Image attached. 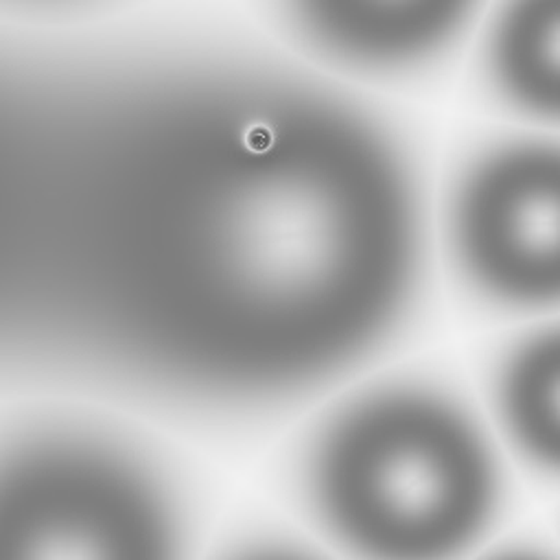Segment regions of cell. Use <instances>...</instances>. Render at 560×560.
Masks as SVG:
<instances>
[{"instance_id":"cell-1","label":"cell","mask_w":560,"mask_h":560,"mask_svg":"<svg viewBox=\"0 0 560 560\" xmlns=\"http://www.w3.org/2000/svg\"><path fill=\"white\" fill-rule=\"evenodd\" d=\"M206 230L217 284L256 308L313 306L339 291L357 265V212L311 168L236 182L217 199Z\"/></svg>"},{"instance_id":"cell-2","label":"cell","mask_w":560,"mask_h":560,"mask_svg":"<svg viewBox=\"0 0 560 560\" xmlns=\"http://www.w3.org/2000/svg\"><path fill=\"white\" fill-rule=\"evenodd\" d=\"M470 494L464 453L427 422L376 431L350 464L352 508L389 545H438L462 525Z\"/></svg>"},{"instance_id":"cell-3","label":"cell","mask_w":560,"mask_h":560,"mask_svg":"<svg viewBox=\"0 0 560 560\" xmlns=\"http://www.w3.org/2000/svg\"><path fill=\"white\" fill-rule=\"evenodd\" d=\"M486 243L510 273L540 280L556 262L558 197L540 171L510 177L486 206Z\"/></svg>"},{"instance_id":"cell-4","label":"cell","mask_w":560,"mask_h":560,"mask_svg":"<svg viewBox=\"0 0 560 560\" xmlns=\"http://www.w3.org/2000/svg\"><path fill=\"white\" fill-rule=\"evenodd\" d=\"M448 18H438L435 7L424 4H346L322 18L324 26L363 48H405L429 37Z\"/></svg>"},{"instance_id":"cell-5","label":"cell","mask_w":560,"mask_h":560,"mask_svg":"<svg viewBox=\"0 0 560 560\" xmlns=\"http://www.w3.org/2000/svg\"><path fill=\"white\" fill-rule=\"evenodd\" d=\"M516 405L525 433L542 446V440H553L556 418V370L542 365V357L536 359L521 376L516 389Z\"/></svg>"}]
</instances>
